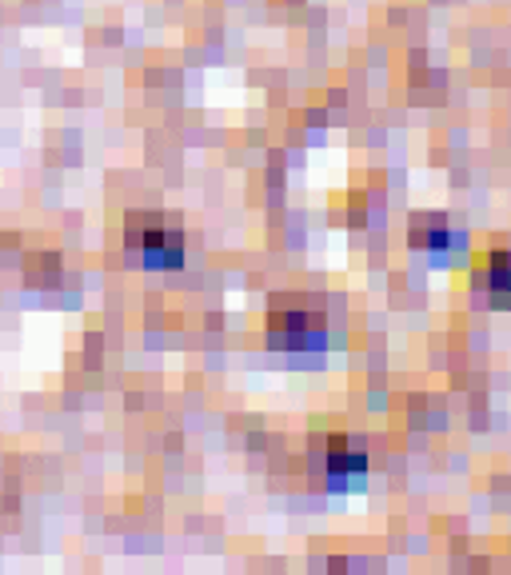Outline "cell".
Wrapping results in <instances>:
<instances>
[{"instance_id":"1","label":"cell","mask_w":511,"mask_h":575,"mask_svg":"<svg viewBox=\"0 0 511 575\" xmlns=\"http://www.w3.org/2000/svg\"><path fill=\"white\" fill-rule=\"evenodd\" d=\"M272 347H288V352H304V347H320L324 344V327L308 312H288V316H272L268 324Z\"/></svg>"},{"instance_id":"2","label":"cell","mask_w":511,"mask_h":575,"mask_svg":"<svg viewBox=\"0 0 511 575\" xmlns=\"http://www.w3.org/2000/svg\"><path fill=\"white\" fill-rule=\"evenodd\" d=\"M136 249L149 269H181L184 264V236L176 229H141Z\"/></svg>"},{"instance_id":"3","label":"cell","mask_w":511,"mask_h":575,"mask_svg":"<svg viewBox=\"0 0 511 575\" xmlns=\"http://www.w3.org/2000/svg\"><path fill=\"white\" fill-rule=\"evenodd\" d=\"M364 472H368V460L360 456V452H348V447L336 440L328 452V484L331 487H348L351 480H360Z\"/></svg>"},{"instance_id":"4","label":"cell","mask_w":511,"mask_h":575,"mask_svg":"<svg viewBox=\"0 0 511 575\" xmlns=\"http://www.w3.org/2000/svg\"><path fill=\"white\" fill-rule=\"evenodd\" d=\"M488 292L495 307H511V252H495L488 260Z\"/></svg>"},{"instance_id":"5","label":"cell","mask_w":511,"mask_h":575,"mask_svg":"<svg viewBox=\"0 0 511 575\" xmlns=\"http://www.w3.org/2000/svg\"><path fill=\"white\" fill-rule=\"evenodd\" d=\"M451 232L443 229L440 216H416L411 220V249H428V252H440L443 244H448Z\"/></svg>"},{"instance_id":"6","label":"cell","mask_w":511,"mask_h":575,"mask_svg":"<svg viewBox=\"0 0 511 575\" xmlns=\"http://www.w3.org/2000/svg\"><path fill=\"white\" fill-rule=\"evenodd\" d=\"M24 276H29V284H37V288H57L61 284V260L57 256H32Z\"/></svg>"}]
</instances>
